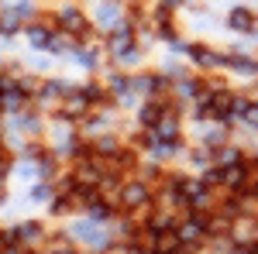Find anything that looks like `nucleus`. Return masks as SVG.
Masks as SVG:
<instances>
[{
    "instance_id": "1",
    "label": "nucleus",
    "mask_w": 258,
    "mask_h": 254,
    "mask_svg": "<svg viewBox=\"0 0 258 254\" xmlns=\"http://www.w3.org/2000/svg\"><path fill=\"white\" fill-rule=\"evenodd\" d=\"M200 234H203V216H193V220H186V223L179 227V237H182V240H197Z\"/></svg>"
},
{
    "instance_id": "2",
    "label": "nucleus",
    "mask_w": 258,
    "mask_h": 254,
    "mask_svg": "<svg viewBox=\"0 0 258 254\" xmlns=\"http://www.w3.org/2000/svg\"><path fill=\"white\" fill-rule=\"evenodd\" d=\"M124 199H127L131 206H141V203L148 199V189H145V186H127V189H124Z\"/></svg>"
},
{
    "instance_id": "3",
    "label": "nucleus",
    "mask_w": 258,
    "mask_h": 254,
    "mask_svg": "<svg viewBox=\"0 0 258 254\" xmlns=\"http://www.w3.org/2000/svg\"><path fill=\"white\" fill-rule=\"evenodd\" d=\"M62 24H66L69 31H83V28H86V24H83V18L76 14V11H66V14H62Z\"/></svg>"
},
{
    "instance_id": "4",
    "label": "nucleus",
    "mask_w": 258,
    "mask_h": 254,
    "mask_svg": "<svg viewBox=\"0 0 258 254\" xmlns=\"http://www.w3.org/2000/svg\"><path fill=\"white\" fill-rule=\"evenodd\" d=\"M231 24H234V28H251V14H248V11H234V14H231Z\"/></svg>"
},
{
    "instance_id": "5",
    "label": "nucleus",
    "mask_w": 258,
    "mask_h": 254,
    "mask_svg": "<svg viewBox=\"0 0 258 254\" xmlns=\"http://www.w3.org/2000/svg\"><path fill=\"white\" fill-rule=\"evenodd\" d=\"M159 137L172 141V137H176V124H172V120H162V124H159Z\"/></svg>"
},
{
    "instance_id": "6",
    "label": "nucleus",
    "mask_w": 258,
    "mask_h": 254,
    "mask_svg": "<svg viewBox=\"0 0 258 254\" xmlns=\"http://www.w3.org/2000/svg\"><path fill=\"white\" fill-rule=\"evenodd\" d=\"M141 120H145V124H159V107H145Z\"/></svg>"
},
{
    "instance_id": "7",
    "label": "nucleus",
    "mask_w": 258,
    "mask_h": 254,
    "mask_svg": "<svg viewBox=\"0 0 258 254\" xmlns=\"http://www.w3.org/2000/svg\"><path fill=\"white\" fill-rule=\"evenodd\" d=\"M110 45H114L117 52H124V48H127V31H120V35H114V41H110Z\"/></svg>"
},
{
    "instance_id": "8",
    "label": "nucleus",
    "mask_w": 258,
    "mask_h": 254,
    "mask_svg": "<svg viewBox=\"0 0 258 254\" xmlns=\"http://www.w3.org/2000/svg\"><path fill=\"white\" fill-rule=\"evenodd\" d=\"M234 69H241V72H255V62H248V59H234Z\"/></svg>"
},
{
    "instance_id": "9",
    "label": "nucleus",
    "mask_w": 258,
    "mask_h": 254,
    "mask_svg": "<svg viewBox=\"0 0 258 254\" xmlns=\"http://www.w3.org/2000/svg\"><path fill=\"white\" fill-rule=\"evenodd\" d=\"M244 117H248V124H251V127H258V107H251V110H248Z\"/></svg>"
},
{
    "instance_id": "10",
    "label": "nucleus",
    "mask_w": 258,
    "mask_h": 254,
    "mask_svg": "<svg viewBox=\"0 0 258 254\" xmlns=\"http://www.w3.org/2000/svg\"><path fill=\"white\" fill-rule=\"evenodd\" d=\"M59 254H69V251H59Z\"/></svg>"
},
{
    "instance_id": "11",
    "label": "nucleus",
    "mask_w": 258,
    "mask_h": 254,
    "mask_svg": "<svg viewBox=\"0 0 258 254\" xmlns=\"http://www.w3.org/2000/svg\"><path fill=\"white\" fill-rule=\"evenodd\" d=\"M169 4H172V0H169Z\"/></svg>"
}]
</instances>
